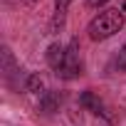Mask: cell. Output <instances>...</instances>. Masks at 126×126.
Instances as JSON below:
<instances>
[{
	"label": "cell",
	"mask_w": 126,
	"mask_h": 126,
	"mask_svg": "<svg viewBox=\"0 0 126 126\" xmlns=\"http://www.w3.org/2000/svg\"><path fill=\"white\" fill-rule=\"evenodd\" d=\"M121 27H124V10H104L89 22L87 32L94 42H99V40H106V37L116 35Z\"/></svg>",
	"instance_id": "6da1fadb"
},
{
	"label": "cell",
	"mask_w": 126,
	"mask_h": 126,
	"mask_svg": "<svg viewBox=\"0 0 126 126\" xmlns=\"http://www.w3.org/2000/svg\"><path fill=\"white\" fill-rule=\"evenodd\" d=\"M82 72V64H79V54H77V42H72L67 47V57H64V64H62V69L57 72L59 77H64V79H72Z\"/></svg>",
	"instance_id": "7a4b0ae2"
},
{
	"label": "cell",
	"mask_w": 126,
	"mask_h": 126,
	"mask_svg": "<svg viewBox=\"0 0 126 126\" xmlns=\"http://www.w3.org/2000/svg\"><path fill=\"white\" fill-rule=\"evenodd\" d=\"M64 57H67V49L62 47L59 42H52L49 47H47V64L52 67V69H62V64H64Z\"/></svg>",
	"instance_id": "3957f363"
},
{
	"label": "cell",
	"mask_w": 126,
	"mask_h": 126,
	"mask_svg": "<svg viewBox=\"0 0 126 126\" xmlns=\"http://www.w3.org/2000/svg\"><path fill=\"white\" fill-rule=\"evenodd\" d=\"M82 106H87V109L94 111V114H104V104H101V99H99L94 92H84V94H82Z\"/></svg>",
	"instance_id": "277c9868"
},
{
	"label": "cell",
	"mask_w": 126,
	"mask_h": 126,
	"mask_svg": "<svg viewBox=\"0 0 126 126\" xmlns=\"http://www.w3.org/2000/svg\"><path fill=\"white\" fill-rule=\"evenodd\" d=\"M57 106H59L57 94H45V96L40 99V111H42V114H54Z\"/></svg>",
	"instance_id": "5b68a950"
},
{
	"label": "cell",
	"mask_w": 126,
	"mask_h": 126,
	"mask_svg": "<svg viewBox=\"0 0 126 126\" xmlns=\"http://www.w3.org/2000/svg\"><path fill=\"white\" fill-rule=\"evenodd\" d=\"M42 89H45V82H42V77H40V74H30V77H27V82H25V92L40 94Z\"/></svg>",
	"instance_id": "8992f818"
},
{
	"label": "cell",
	"mask_w": 126,
	"mask_h": 126,
	"mask_svg": "<svg viewBox=\"0 0 126 126\" xmlns=\"http://www.w3.org/2000/svg\"><path fill=\"white\" fill-rule=\"evenodd\" d=\"M69 3H72V0H54V13H57V15H54V22H52L54 27L62 25V20H64V13H67Z\"/></svg>",
	"instance_id": "52a82bcc"
},
{
	"label": "cell",
	"mask_w": 126,
	"mask_h": 126,
	"mask_svg": "<svg viewBox=\"0 0 126 126\" xmlns=\"http://www.w3.org/2000/svg\"><path fill=\"white\" fill-rule=\"evenodd\" d=\"M116 64H119V69H124V72H126V42H124V47L119 49V57H116Z\"/></svg>",
	"instance_id": "ba28073f"
},
{
	"label": "cell",
	"mask_w": 126,
	"mask_h": 126,
	"mask_svg": "<svg viewBox=\"0 0 126 126\" xmlns=\"http://www.w3.org/2000/svg\"><path fill=\"white\" fill-rule=\"evenodd\" d=\"M104 3H109V0H87L89 8H99V5H104Z\"/></svg>",
	"instance_id": "9c48e42d"
},
{
	"label": "cell",
	"mask_w": 126,
	"mask_h": 126,
	"mask_svg": "<svg viewBox=\"0 0 126 126\" xmlns=\"http://www.w3.org/2000/svg\"><path fill=\"white\" fill-rule=\"evenodd\" d=\"M121 10H124V13H126V3H124V8H121Z\"/></svg>",
	"instance_id": "30bf717a"
}]
</instances>
